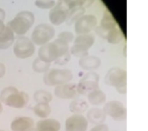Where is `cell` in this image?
I'll use <instances>...</instances> for the list:
<instances>
[{
  "label": "cell",
  "mask_w": 148,
  "mask_h": 131,
  "mask_svg": "<svg viewBox=\"0 0 148 131\" xmlns=\"http://www.w3.org/2000/svg\"><path fill=\"white\" fill-rule=\"evenodd\" d=\"M13 44V53L19 59H27L35 54V45L27 37L21 36L15 40Z\"/></svg>",
  "instance_id": "7"
},
{
  "label": "cell",
  "mask_w": 148,
  "mask_h": 131,
  "mask_svg": "<svg viewBox=\"0 0 148 131\" xmlns=\"http://www.w3.org/2000/svg\"><path fill=\"white\" fill-rule=\"evenodd\" d=\"M33 110L35 112V114L42 119L48 118V116L52 112V108L49 104H37L34 107Z\"/></svg>",
  "instance_id": "25"
},
{
  "label": "cell",
  "mask_w": 148,
  "mask_h": 131,
  "mask_svg": "<svg viewBox=\"0 0 148 131\" xmlns=\"http://www.w3.org/2000/svg\"><path fill=\"white\" fill-rule=\"evenodd\" d=\"M95 44V35L93 34H84L78 35L74 40V45H78L88 50Z\"/></svg>",
  "instance_id": "21"
},
{
  "label": "cell",
  "mask_w": 148,
  "mask_h": 131,
  "mask_svg": "<svg viewBox=\"0 0 148 131\" xmlns=\"http://www.w3.org/2000/svg\"><path fill=\"white\" fill-rule=\"evenodd\" d=\"M34 99L37 102V104H49L53 100V97H52L51 92L40 90L34 94Z\"/></svg>",
  "instance_id": "24"
},
{
  "label": "cell",
  "mask_w": 148,
  "mask_h": 131,
  "mask_svg": "<svg viewBox=\"0 0 148 131\" xmlns=\"http://www.w3.org/2000/svg\"><path fill=\"white\" fill-rule=\"evenodd\" d=\"M35 23V15L33 12L27 10H23L18 12L12 21H8L7 27L11 29V31L17 36H23L29 31L32 26Z\"/></svg>",
  "instance_id": "3"
},
{
  "label": "cell",
  "mask_w": 148,
  "mask_h": 131,
  "mask_svg": "<svg viewBox=\"0 0 148 131\" xmlns=\"http://www.w3.org/2000/svg\"><path fill=\"white\" fill-rule=\"evenodd\" d=\"M55 36V29L53 26L48 23H41L37 26L32 34L31 41L34 45L43 46L48 44Z\"/></svg>",
  "instance_id": "6"
},
{
  "label": "cell",
  "mask_w": 148,
  "mask_h": 131,
  "mask_svg": "<svg viewBox=\"0 0 148 131\" xmlns=\"http://www.w3.org/2000/svg\"><path fill=\"white\" fill-rule=\"evenodd\" d=\"M69 52L71 55H74L75 57H78V58H82L84 56L88 55V50L81 47V46L74 45V44L71 48H69Z\"/></svg>",
  "instance_id": "29"
},
{
  "label": "cell",
  "mask_w": 148,
  "mask_h": 131,
  "mask_svg": "<svg viewBox=\"0 0 148 131\" xmlns=\"http://www.w3.org/2000/svg\"><path fill=\"white\" fill-rule=\"evenodd\" d=\"M123 39H124V35L119 27L114 28V29L108 34L107 38H106V40H107L110 44H119Z\"/></svg>",
  "instance_id": "26"
},
{
  "label": "cell",
  "mask_w": 148,
  "mask_h": 131,
  "mask_svg": "<svg viewBox=\"0 0 148 131\" xmlns=\"http://www.w3.org/2000/svg\"><path fill=\"white\" fill-rule=\"evenodd\" d=\"M101 61L97 56L86 55L84 57L80 58L79 60V66L84 70H93L97 69L101 66Z\"/></svg>",
  "instance_id": "17"
},
{
  "label": "cell",
  "mask_w": 148,
  "mask_h": 131,
  "mask_svg": "<svg viewBox=\"0 0 148 131\" xmlns=\"http://www.w3.org/2000/svg\"><path fill=\"white\" fill-rule=\"evenodd\" d=\"M69 52V45L61 40L57 39L53 42L41 46L39 50V58L43 61L51 63L57 58Z\"/></svg>",
  "instance_id": "2"
},
{
  "label": "cell",
  "mask_w": 148,
  "mask_h": 131,
  "mask_svg": "<svg viewBox=\"0 0 148 131\" xmlns=\"http://www.w3.org/2000/svg\"><path fill=\"white\" fill-rule=\"evenodd\" d=\"M5 72H6V68H5V65L3 63L0 62V78H2L3 76L5 75Z\"/></svg>",
  "instance_id": "34"
},
{
  "label": "cell",
  "mask_w": 148,
  "mask_h": 131,
  "mask_svg": "<svg viewBox=\"0 0 148 131\" xmlns=\"http://www.w3.org/2000/svg\"><path fill=\"white\" fill-rule=\"evenodd\" d=\"M88 108V103L83 99H74L69 105V109L73 114H82Z\"/></svg>",
  "instance_id": "22"
},
{
  "label": "cell",
  "mask_w": 148,
  "mask_h": 131,
  "mask_svg": "<svg viewBox=\"0 0 148 131\" xmlns=\"http://www.w3.org/2000/svg\"><path fill=\"white\" fill-rule=\"evenodd\" d=\"M69 7L65 3L64 0H58V2L54 5L49 13V19L51 23L55 26H60L65 23L66 17H67Z\"/></svg>",
  "instance_id": "11"
},
{
  "label": "cell",
  "mask_w": 148,
  "mask_h": 131,
  "mask_svg": "<svg viewBox=\"0 0 148 131\" xmlns=\"http://www.w3.org/2000/svg\"><path fill=\"white\" fill-rule=\"evenodd\" d=\"M5 26H6V25H4V23H3L2 21H0V34H1L3 31H4Z\"/></svg>",
  "instance_id": "36"
},
{
  "label": "cell",
  "mask_w": 148,
  "mask_h": 131,
  "mask_svg": "<svg viewBox=\"0 0 148 131\" xmlns=\"http://www.w3.org/2000/svg\"><path fill=\"white\" fill-rule=\"evenodd\" d=\"M73 74L69 69H49L44 75V82L48 86H57L71 81Z\"/></svg>",
  "instance_id": "5"
},
{
  "label": "cell",
  "mask_w": 148,
  "mask_h": 131,
  "mask_svg": "<svg viewBox=\"0 0 148 131\" xmlns=\"http://www.w3.org/2000/svg\"><path fill=\"white\" fill-rule=\"evenodd\" d=\"M70 58H71V54H70V52H68V53L62 55L61 57L57 58L54 62H55L57 65L58 64H59V65H65L66 63H68V62L70 61Z\"/></svg>",
  "instance_id": "32"
},
{
  "label": "cell",
  "mask_w": 148,
  "mask_h": 131,
  "mask_svg": "<svg viewBox=\"0 0 148 131\" xmlns=\"http://www.w3.org/2000/svg\"><path fill=\"white\" fill-rule=\"evenodd\" d=\"M15 41L14 33L11 31V29L7 26H5V29L2 33L0 34V49L4 50L9 48Z\"/></svg>",
  "instance_id": "18"
},
{
  "label": "cell",
  "mask_w": 148,
  "mask_h": 131,
  "mask_svg": "<svg viewBox=\"0 0 148 131\" xmlns=\"http://www.w3.org/2000/svg\"><path fill=\"white\" fill-rule=\"evenodd\" d=\"M12 131H32L35 128V121L31 117H16L10 124Z\"/></svg>",
  "instance_id": "15"
},
{
  "label": "cell",
  "mask_w": 148,
  "mask_h": 131,
  "mask_svg": "<svg viewBox=\"0 0 148 131\" xmlns=\"http://www.w3.org/2000/svg\"><path fill=\"white\" fill-rule=\"evenodd\" d=\"M88 121L82 114H74L65 121L66 131H87Z\"/></svg>",
  "instance_id": "12"
},
{
  "label": "cell",
  "mask_w": 148,
  "mask_h": 131,
  "mask_svg": "<svg viewBox=\"0 0 148 131\" xmlns=\"http://www.w3.org/2000/svg\"><path fill=\"white\" fill-rule=\"evenodd\" d=\"M2 111H3V106H2V103L0 102V114L2 113Z\"/></svg>",
  "instance_id": "37"
},
{
  "label": "cell",
  "mask_w": 148,
  "mask_h": 131,
  "mask_svg": "<svg viewBox=\"0 0 148 131\" xmlns=\"http://www.w3.org/2000/svg\"><path fill=\"white\" fill-rule=\"evenodd\" d=\"M106 116H110L116 121H125L127 118L126 107L119 101H111L105 104L103 109Z\"/></svg>",
  "instance_id": "9"
},
{
  "label": "cell",
  "mask_w": 148,
  "mask_h": 131,
  "mask_svg": "<svg viewBox=\"0 0 148 131\" xmlns=\"http://www.w3.org/2000/svg\"><path fill=\"white\" fill-rule=\"evenodd\" d=\"M106 114L103 113V111L101 109H99V108H92L91 110H89L87 112V121L88 123H92V124H103L105 123V120H106Z\"/></svg>",
  "instance_id": "19"
},
{
  "label": "cell",
  "mask_w": 148,
  "mask_h": 131,
  "mask_svg": "<svg viewBox=\"0 0 148 131\" xmlns=\"http://www.w3.org/2000/svg\"><path fill=\"white\" fill-rule=\"evenodd\" d=\"M36 6L41 9H50L53 8L56 4L55 0H36Z\"/></svg>",
  "instance_id": "30"
},
{
  "label": "cell",
  "mask_w": 148,
  "mask_h": 131,
  "mask_svg": "<svg viewBox=\"0 0 148 131\" xmlns=\"http://www.w3.org/2000/svg\"><path fill=\"white\" fill-rule=\"evenodd\" d=\"M32 131H35V128H34V129H33V130H32Z\"/></svg>",
  "instance_id": "39"
},
{
  "label": "cell",
  "mask_w": 148,
  "mask_h": 131,
  "mask_svg": "<svg viewBox=\"0 0 148 131\" xmlns=\"http://www.w3.org/2000/svg\"><path fill=\"white\" fill-rule=\"evenodd\" d=\"M64 1H65V3L69 8L75 6H80L84 9L91 6L93 4V2H95V0H64Z\"/></svg>",
  "instance_id": "27"
},
{
  "label": "cell",
  "mask_w": 148,
  "mask_h": 131,
  "mask_svg": "<svg viewBox=\"0 0 148 131\" xmlns=\"http://www.w3.org/2000/svg\"><path fill=\"white\" fill-rule=\"evenodd\" d=\"M106 100H107V96L103 90H99V88L87 94V102L92 106H101L106 102Z\"/></svg>",
  "instance_id": "20"
},
{
  "label": "cell",
  "mask_w": 148,
  "mask_h": 131,
  "mask_svg": "<svg viewBox=\"0 0 148 131\" xmlns=\"http://www.w3.org/2000/svg\"><path fill=\"white\" fill-rule=\"evenodd\" d=\"M105 82L110 86H114L118 92L126 94V82H127V71L120 67H112L107 72Z\"/></svg>",
  "instance_id": "4"
},
{
  "label": "cell",
  "mask_w": 148,
  "mask_h": 131,
  "mask_svg": "<svg viewBox=\"0 0 148 131\" xmlns=\"http://www.w3.org/2000/svg\"><path fill=\"white\" fill-rule=\"evenodd\" d=\"M58 39L65 42V43L69 44L70 42H72L74 40V36H73V34L69 33V32H62V33H60L59 36H58Z\"/></svg>",
  "instance_id": "31"
},
{
  "label": "cell",
  "mask_w": 148,
  "mask_h": 131,
  "mask_svg": "<svg viewBox=\"0 0 148 131\" xmlns=\"http://www.w3.org/2000/svg\"><path fill=\"white\" fill-rule=\"evenodd\" d=\"M50 64L51 63H48L40 58H37L33 62V69L38 73H46L50 69Z\"/></svg>",
  "instance_id": "28"
},
{
  "label": "cell",
  "mask_w": 148,
  "mask_h": 131,
  "mask_svg": "<svg viewBox=\"0 0 148 131\" xmlns=\"http://www.w3.org/2000/svg\"><path fill=\"white\" fill-rule=\"evenodd\" d=\"M118 27V23H116L115 19L113 17V15L109 12L108 10L105 11L103 17L101 21V25L97 26V28L95 29V34L101 37L103 39H106L108 36V34L114 29V28Z\"/></svg>",
  "instance_id": "13"
},
{
  "label": "cell",
  "mask_w": 148,
  "mask_h": 131,
  "mask_svg": "<svg viewBox=\"0 0 148 131\" xmlns=\"http://www.w3.org/2000/svg\"><path fill=\"white\" fill-rule=\"evenodd\" d=\"M74 26V31L77 35H84V34H89L97 28V19L95 15L92 14H84L80 17Z\"/></svg>",
  "instance_id": "10"
},
{
  "label": "cell",
  "mask_w": 148,
  "mask_h": 131,
  "mask_svg": "<svg viewBox=\"0 0 148 131\" xmlns=\"http://www.w3.org/2000/svg\"><path fill=\"white\" fill-rule=\"evenodd\" d=\"M90 131H110V129H109V127H108V125L103 123V124L95 125L93 128H91Z\"/></svg>",
  "instance_id": "33"
},
{
  "label": "cell",
  "mask_w": 148,
  "mask_h": 131,
  "mask_svg": "<svg viewBox=\"0 0 148 131\" xmlns=\"http://www.w3.org/2000/svg\"><path fill=\"white\" fill-rule=\"evenodd\" d=\"M99 76L95 72H88L80 79L79 83L76 85L78 94L87 96L90 92L99 88Z\"/></svg>",
  "instance_id": "8"
},
{
  "label": "cell",
  "mask_w": 148,
  "mask_h": 131,
  "mask_svg": "<svg viewBox=\"0 0 148 131\" xmlns=\"http://www.w3.org/2000/svg\"><path fill=\"white\" fill-rule=\"evenodd\" d=\"M84 12H85V9L80 6L71 7V8H69V11H68V14L65 21L67 23V25H72V23H75L80 17L84 15Z\"/></svg>",
  "instance_id": "23"
},
{
  "label": "cell",
  "mask_w": 148,
  "mask_h": 131,
  "mask_svg": "<svg viewBox=\"0 0 148 131\" xmlns=\"http://www.w3.org/2000/svg\"><path fill=\"white\" fill-rule=\"evenodd\" d=\"M0 131H5V130H2V129H0Z\"/></svg>",
  "instance_id": "38"
},
{
  "label": "cell",
  "mask_w": 148,
  "mask_h": 131,
  "mask_svg": "<svg viewBox=\"0 0 148 131\" xmlns=\"http://www.w3.org/2000/svg\"><path fill=\"white\" fill-rule=\"evenodd\" d=\"M29 94L14 86H6L0 92V102L11 108L23 109L29 104Z\"/></svg>",
  "instance_id": "1"
},
{
  "label": "cell",
  "mask_w": 148,
  "mask_h": 131,
  "mask_svg": "<svg viewBox=\"0 0 148 131\" xmlns=\"http://www.w3.org/2000/svg\"><path fill=\"white\" fill-rule=\"evenodd\" d=\"M4 19H5V11H4V9L0 8V21H3Z\"/></svg>",
  "instance_id": "35"
},
{
  "label": "cell",
  "mask_w": 148,
  "mask_h": 131,
  "mask_svg": "<svg viewBox=\"0 0 148 131\" xmlns=\"http://www.w3.org/2000/svg\"><path fill=\"white\" fill-rule=\"evenodd\" d=\"M61 124L56 119L45 118L37 122L35 131H60Z\"/></svg>",
  "instance_id": "16"
},
{
  "label": "cell",
  "mask_w": 148,
  "mask_h": 131,
  "mask_svg": "<svg viewBox=\"0 0 148 131\" xmlns=\"http://www.w3.org/2000/svg\"><path fill=\"white\" fill-rule=\"evenodd\" d=\"M54 92L57 98L62 99V100H74L78 96L76 85L70 82L55 86Z\"/></svg>",
  "instance_id": "14"
}]
</instances>
